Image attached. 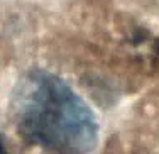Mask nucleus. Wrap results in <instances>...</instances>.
I'll use <instances>...</instances> for the list:
<instances>
[{"instance_id": "1", "label": "nucleus", "mask_w": 159, "mask_h": 154, "mask_svg": "<svg viewBox=\"0 0 159 154\" xmlns=\"http://www.w3.org/2000/svg\"><path fill=\"white\" fill-rule=\"evenodd\" d=\"M17 132L54 154H88L98 142L95 112L66 80L48 70H29L10 97Z\"/></svg>"}, {"instance_id": "2", "label": "nucleus", "mask_w": 159, "mask_h": 154, "mask_svg": "<svg viewBox=\"0 0 159 154\" xmlns=\"http://www.w3.org/2000/svg\"><path fill=\"white\" fill-rule=\"evenodd\" d=\"M0 154H5V147H3V141H2V136H0Z\"/></svg>"}]
</instances>
